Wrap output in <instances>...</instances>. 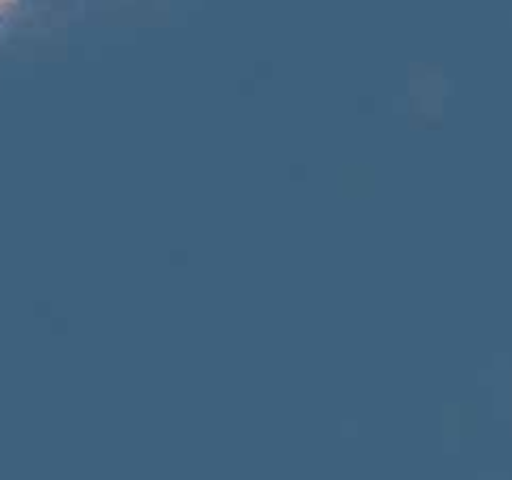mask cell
<instances>
[{
  "mask_svg": "<svg viewBox=\"0 0 512 480\" xmlns=\"http://www.w3.org/2000/svg\"><path fill=\"white\" fill-rule=\"evenodd\" d=\"M15 0H0V8H5V5H13Z\"/></svg>",
  "mask_w": 512,
  "mask_h": 480,
  "instance_id": "6da1fadb",
  "label": "cell"
}]
</instances>
